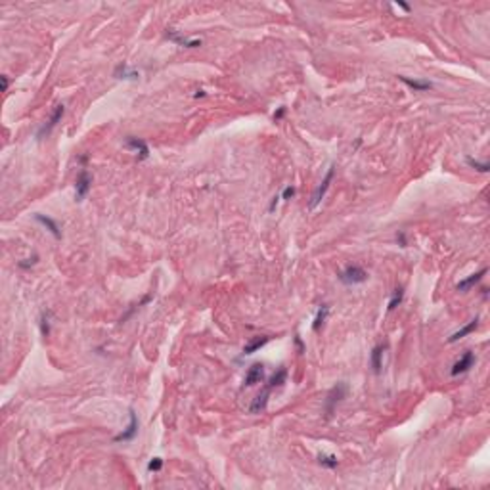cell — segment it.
Returning <instances> with one entry per match:
<instances>
[{
	"label": "cell",
	"instance_id": "obj_21",
	"mask_svg": "<svg viewBox=\"0 0 490 490\" xmlns=\"http://www.w3.org/2000/svg\"><path fill=\"white\" fill-rule=\"evenodd\" d=\"M402 299H404V289L402 287H397L395 291H393V295H391V301H389V310H395L400 303H402Z\"/></svg>",
	"mask_w": 490,
	"mask_h": 490
},
{
	"label": "cell",
	"instance_id": "obj_16",
	"mask_svg": "<svg viewBox=\"0 0 490 490\" xmlns=\"http://www.w3.org/2000/svg\"><path fill=\"white\" fill-rule=\"evenodd\" d=\"M270 339H272L270 335H261V337H255V339H251L249 343L243 347V354H255V352H257V350H261V349H263V347H265Z\"/></svg>",
	"mask_w": 490,
	"mask_h": 490
},
{
	"label": "cell",
	"instance_id": "obj_18",
	"mask_svg": "<svg viewBox=\"0 0 490 490\" xmlns=\"http://www.w3.org/2000/svg\"><path fill=\"white\" fill-rule=\"evenodd\" d=\"M167 39L176 42V44H180V46H184V48H198V46H201V40H190V39H184V37H178L174 31L167 33Z\"/></svg>",
	"mask_w": 490,
	"mask_h": 490
},
{
	"label": "cell",
	"instance_id": "obj_17",
	"mask_svg": "<svg viewBox=\"0 0 490 490\" xmlns=\"http://www.w3.org/2000/svg\"><path fill=\"white\" fill-rule=\"evenodd\" d=\"M477 326H479V318H473L467 326H464L462 330H458L456 333H452L450 337H448V343H456V341H460L462 337H465V335H469L471 331L473 330H477Z\"/></svg>",
	"mask_w": 490,
	"mask_h": 490
},
{
	"label": "cell",
	"instance_id": "obj_5",
	"mask_svg": "<svg viewBox=\"0 0 490 490\" xmlns=\"http://www.w3.org/2000/svg\"><path fill=\"white\" fill-rule=\"evenodd\" d=\"M64 113H66V106L64 104H60V106H56V109H54V113L50 115V119L46 121L42 127H40V131L37 133V136L39 138H44V136H48V134L52 133L54 129L58 127V123L62 121V117H64Z\"/></svg>",
	"mask_w": 490,
	"mask_h": 490
},
{
	"label": "cell",
	"instance_id": "obj_24",
	"mask_svg": "<svg viewBox=\"0 0 490 490\" xmlns=\"http://www.w3.org/2000/svg\"><path fill=\"white\" fill-rule=\"evenodd\" d=\"M161 467H163V460H161L159 456H155V458H151V460H149V464H147V471H149V473H157V471H161Z\"/></svg>",
	"mask_w": 490,
	"mask_h": 490
},
{
	"label": "cell",
	"instance_id": "obj_2",
	"mask_svg": "<svg viewBox=\"0 0 490 490\" xmlns=\"http://www.w3.org/2000/svg\"><path fill=\"white\" fill-rule=\"evenodd\" d=\"M337 276L345 285H358V283H364L368 280V272L362 266H347Z\"/></svg>",
	"mask_w": 490,
	"mask_h": 490
},
{
	"label": "cell",
	"instance_id": "obj_9",
	"mask_svg": "<svg viewBox=\"0 0 490 490\" xmlns=\"http://www.w3.org/2000/svg\"><path fill=\"white\" fill-rule=\"evenodd\" d=\"M136 433H138V418H136L134 410H129V425H127V429L119 435H115L113 440L115 442H127V440H133L136 437Z\"/></svg>",
	"mask_w": 490,
	"mask_h": 490
},
{
	"label": "cell",
	"instance_id": "obj_1",
	"mask_svg": "<svg viewBox=\"0 0 490 490\" xmlns=\"http://www.w3.org/2000/svg\"><path fill=\"white\" fill-rule=\"evenodd\" d=\"M285 377H287V370H285V368H280V370L274 371V375L268 379V383L265 385V389H263V391L257 395V398L251 402L249 412H251V414H261V412H265L266 404H268V398H270V393L285 383Z\"/></svg>",
	"mask_w": 490,
	"mask_h": 490
},
{
	"label": "cell",
	"instance_id": "obj_27",
	"mask_svg": "<svg viewBox=\"0 0 490 490\" xmlns=\"http://www.w3.org/2000/svg\"><path fill=\"white\" fill-rule=\"evenodd\" d=\"M397 241H398V245H400V247H406V245H408V241H406V234H404V232H398Z\"/></svg>",
	"mask_w": 490,
	"mask_h": 490
},
{
	"label": "cell",
	"instance_id": "obj_29",
	"mask_svg": "<svg viewBox=\"0 0 490 490\" xmlns=\"http://www.w3.org/2000/svg\"><path fill=\"white\" fill-rule=\"evenodd\" d=\"M283 115H285V107H280L278 111L274 113V121H280L281 117H283Z\"/></svg>",
	"mask_w": 490,
	"mask_h": 490
},
{
	"label": "cell",
	"instance_id": "obj_20",
	"mask_svg": "<svg viewBox=\"0 0 490 490\" xmlns=\"http://www.w3.org/2000/svg\"><path fill=\"white\" fill-rule=\"evenodd\" d=\"M318 464L322 465V467H326V469H335V467L339 465V460H337V456H333V454H320Z\"/></svg>",
	"mask_w": 490,
	"mask_h": 490
},
{
	"label": "cell",
	"instance_id": "obj_15",
	"mask_svg": "<svg viewBox=\"0 0 490 490\" xmlns=\"http://www.w3.org/2000/svg\"><path fill=\"white\" fill-rule=\"evenodd\" d=\"M398 80H400V82H404L408 88L416 90V92H425V90H431V88H433V84H431V82H427V80L408 79V77H404V75H398Z\"/></svg>",
	"mask_w": 490,
	"mask_h": 490
},
{
	"label": "cell",
	"instance_id": "obj_11",
	"mask_svg": "<svg viewBox=\"0 0 490 490\" xmlns=\"http://www.w3.org/2000/svg\"><path fill=\"white\" fill-rule=\"evenodd\" d=\"M487 272H489L487 268H481V270H479V272H475V274H469L467 278L460 280V281L456 283V289H458V291H462V293L469 291V289H471L473 285H477L479 281L485 278V274H487Z\"/></svg>",
	"mask_w": 490,
	"mask_h": 490
},
{
	"label": "cell",
	"instance_id": "obj_32",
	"mask_svg": "<svg viewBox=\"0 0 490 490\" xmlns=\"http://www.w3.org/2000/svg\"><path fill=\"white\" fill-rule=\"evenodd\" d=\"M203 96H205V92H203V90H198V92L194 94V98H203Z\"/></svg>",
	"mask_w": 490,
	"mask_h": 490
},
{
	"label": "cell",
	"instance_id": "obj_25",
	"mask_svg": "<svg viewBox=\"0 0 490 490\" xmlns=\"http://www.w3.org/2000/svg\"><path fill=\"white\" fill-rule=\"evenodd\" d=\"M37 261H39V257H37V255H33L31 259H25V261H21V263H17V266H19V268H29V266L37 265Z\"/></svg>",
	"mask_w": 490,
	"mask_h": 490
},
{
	"label": "cell",
	"instance_id": "obj_6",
	"mask_svg": "<svg viewBox=\"0 0 490 490\" xmlns=\"http://www.w3.org/2000/svg\"><path fill=\"white\" fill-rule=\"evenodd\" d=\"M125 147L131 149L134 155L138 157V161H144L149 157V147L147 144L142 140V138H136V136H129L127 142H125Z\"/></svg>",
	"mask_w": 490,
	"mask_h": 490
},
{
	"label": "cell",
	"instance_id": "obj_23",
	"mask_svg": "<svg viewBox=\"0 0 490 490\" xmlns=\"http://www.w3.org/2000/svg\"><path fill=\"white\" fill-rule=\"evenodd\" d=\"M465 161H467V165H469L471 169H475V171H479V172H489L490 171L489 163H481V161L473 159V157H467Z\"/></svg>",
	"mask_w": 490,
	"mask_h": 490
},
{
	"label": "cell",
	"instance_id": "obj_28",
	"mask_svg": "<svg viewBox=\"0 0 490 490\" xmlns=\"http://www.w3.org/2000/svg\"><path fill=\"white\" fill-rule=\"evenodd\" d=\"M280 199H281L280 196H274V198H272V201H270V207H268V211H270V212L276 211V207H278Z\"/></svg>",
	"mask_w": 490,
	"mask_h": 490
},
{
	"label": "cell",
	"instance_id": "obj_3",
	"mask_svg": "<svg viewBox=\"0 0 490 490\" xmlns=\"http://www.w3.org/2000/svg\"><path fill=\"white\" fill-rule=\"evenodd\" d=\"M333 176H335V167L331 165L330 169H328V172H326V176H324V180H322V184L316 188L314 196H312V199H310V203H308V209H316V207H318L320 201L324 199V196H326V194H328V190H330Z\"/></svg>",
	"mask_w": 490,
	"mask_h": 490
},
{
	"label": "cell",
	"instance_id": "obj_26",
	"mask_svg": "<svg viewBox=\"0 0 490 490\" xmlns=\"http://www.w3.org/2000/svg\"><path fill=\"white\" fill-rule=\"evenodd\" d=\"M293 196H295V188H293V186H287V188H285V190L281 192V196H280V198L285 199V201H289Z\"/></svg>",
	"mask_w": 490,
	"mask_h": 490
},
{
	"label": "cell",
	"instance_id": "obj_13",
	"mask_svg": "<svg viewBox=\"0 0 490 490\" xmlns=\"http://www.w3.org/2000/svg\"><path fill=\"white\" fill-rule=\"evenodd\" d=\"M385 349H387V345H377V347H373V350H371V356H370V362H371V370L373 373H381V368H383V352Z\"/></svg>",
	"mask_w": 490,
	"mask_h": 490
},
{
	"label": "cell",
	"instance_id": "obj_12",
	"mask_svg": "<svg viewBox=\"0 0 490 490\" xmlns=\"http://www.w3.org/2000/svg\"><path fill=\"white\" fill-rule=\"evenodd\" d=\"M113 77H115V79H119V80H138L140 79V73H138V71H134V69H131L127 64H121V66L115 67Z\"/></svg>",
	"mask_w": 490,
	"mask_h": 490
},
{
	"label": "cell",
	"instance_id": "obj_30",
	"mask_svg": "<svg viewBox=\"0 0 490 490\" xmlns=\"http://www.w3.org/2000/svg\"><path fill=\"white\" fill-rule=\"evenodd\" d=\"M2 86H4V92H6V90H8V86H10V80H8L6 75H2Z\"/></svg>",
	"mask_w": 490,
	"mask_h": 490
},
{
	"label": "cell",
	"instance_id": "obj_8",
	"mask_svg": "<svg viewBox=\"0 0 490 490\" xmlns=\"http://www.w3.org/2000/svg\"><path fill=\"white\" fill-rule=\"evenodd\" d=\"M473 364H475V354H473L471 350H465L464 356L452 366L450 375L452 377H458V375H462V373H467V371L473 368Z\"/></svg>",
	"mask_w": 490,
	"mask_h": 490
},
{
	"label": "cell",
	"instance_id": "obj_7",
	"mask_svg": "<svg viewBox=\"0 0 490 490\" xmlns=\"http://www.w3.org/2000/svg\"><path fill=\"white\" fill-rule=\"evenodd\" d=\"M92 188V176L88 171H80V174L77 176V182H75V199L82 201L86 198V194L90 192Z\"/></svg>",
	"mask_w": 490,
	"mask_h": 490
},
{
	"label": "cell",
	"instance_id": "obj_31",
	"mask_svg": "<svg viewBox=\"0 0 490 490\" xmlns=\"http://www.w3.org/2000/svg\"><path fill=\"white\" fill-rule=\"evenodd\" d=\"M397 6L400 10H404V12H410V6L408 4H404V2H397Z\"/></svg>",
	"mask_w": 490,
	"mask_h": 490
},
{
	"label": "cell",
	"instance_id": "obj_19",
	"mask_svg": "<svg viewBox=\"0 0 490 490\" xmlns=\"http://www.w3.org/2000/svg\"><path fill=\"white\" fill-rule=\"evenodd\" d=\"M328 314H330V305H322L318 310V314H316V318H314V324H312V330L314 331H320V328L326 324V320H328Z\"/></svg>",
	"mask_w": 490,
	"mask_h": 490
},
{
	"label": "cell",
	"instance_id": "obj_22",
	"mask_svg": "<svg viewBox=\"0 0 490 490\" xmlns=\"http://www.w3.org/2000/svg\"><path fill=\"white\" fill-rule=\"evenodd\" d=\"M40 331H42L44 339L50 335V312H42V316H40Z\"/></svg>",
	"mask_w": 490,
	"mask_h": 490
},
{
	"label": "cell",
	"instance_id": "obj_14",
	"mask_svg": "<svg viewBox=\"0 0 490 490\" xmlns=\"http://www.w3.org/2000/svg\"><path fill=\"white\" fill-rule=\"evenodd\" d=\"M35 220L37 222H40V224L44 226L50 234H52L54 238L56 239H60L62 238V232H60V226H58V222L54 220V218H50V216H44V214H35Z\"/></svg>",
	"mask_w": 490,
	"mask_h": 490
},
{
	"label": "cell",
	"instance_id": "obj_4",
	"mask_svg": "<svg viewBox=\"0 0 490 490\" xmlns=\"http://www.w3.org/2000/svg\"><path fill=\"white\" fill-rule=\"evenodd\" d=\"M345 395H347V385L345 383H337L330 393H328V397H326V414H328V416L333 414L335 406L343 400Z\"/></svg>",
	"mask_w": 490,
	"mask_h": 490
},
{
	"label": "cell",
	"instance_id": "obj_10",
	"mask_svg": "<svg viewBox=\"0 0 490 490\" xmlns=\"http://www.w3.org/2000/svg\"><path fill=\"white\" fill-rule=\"evenodd\" d=\"M265 381V366L263 364H253L251 368L245 373V379H243V387H253V385Z\"/></svg>",
	"mask_w": 490,
	"mask_h": 490
}]
</instances>
